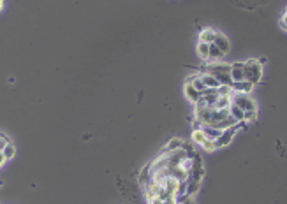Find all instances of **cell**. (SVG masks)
Returning a JSON list of instances; mask_svg holds the SVG:
<instances>
[{"label":"cell","mask_w":287,"mask_h":204,"mask_svg":"<svg viewBox=\"0 0 287 204\" xmlns=\"http://www.w3.org/2000/svg\"><path fill=\"white\" fill-rule=\"evenodd\" d=\"M201 130H203L204 136H206V139H210V141H215V139L222 134V130L215 129V127H212V125H203Z\"/></svg>","instance_id":"cell-12"},{"label":"cell","mask_w":287,"mask_h":204,"mask_svg":"<svg viewBox=\"0 0 287 204\" xmlns=\"http://www.w3.org/2000/svg\"><path fill=\"white\" fill-rule=\"evenodd\" d=\"M213 44L215 46H219V48H221V51L224 55H227L229 53V49H231V42H229V37L227 36H224V34H222V32H219V34H217V37H215V42H213Z\"/></svg>","instance_id":"cell-7"},{"label":"cell","mask_w":287,"mask_h":204,"mask_svg":"<svg viewBox=\"0 0 287 204\" xmlns=\"http://www.w3.org/2000/svg\"><path fill=\"white\" fill-rule=\"evenodd\" d=\"M231 102L234 106H238L243 113L247 111H257V104L256 101L248 95V93H240V92H233L231 93Z\"/></svg>","instance_id":"cell-2"},{"label":"cell","mask_w":287,"mask_h":204,"mask_svg":"<svg viewBox=\"0 0 287 204\" xmlns=\"http://www.w3.org/2000/svg\"><path fill=\"white\" fill-rule=\"evenodd\" d=\"M187 83H190L192 86H194L196 90H199L201 93H204L206 92V86H204V83L201 81V78H199V74H194V76H190L189 80H187Z\"/></svg>","instance_id":"cell-15"},{"label":"cell","mask_w":287,"mask_h":204,"mask_svg":"<svg viewBox=\"0 0 287 204\" xmlns=\"http://www.w3.org/2000/svg\"><path fill=\"white\" fill-rule=\"evenodd\" d=\"M229 113H231V116H233L234 120L238 122V123H243V115H245V113H243L238 106H234L233 102H231V106H229Z\"/></svg>","instance_id":"cell-19"},{"label":"cell","mask_w":287,"mask_h":204,"mask_svg":"<svg viewBox=\"0 0 287 204\" xmlns=\"http://www.w3.org/2000/svg\"><path fill=\"white\" fill-rule=\"evenodd\" d=\"M280 25H282V27L287 30V14H284V16H282V20H280Z\"/></svg>","instance_id":"cell-27"},{"label":"cell","mask_w":287,"mask_h":204,"mask_svg":"<svg viewBox=\"0 0 287 204\" xmlns=\"http://www.w3.org/2000/svg\"><path fill=\"white\" fill-rule=\"evenodd\" d=\"M146 201H148V204H164V199H160V197H157V195H154V197H146Z\"/></svg>","instance_id":"cell-24"},{"label":"cell","mask_w":287,"mask_h":204,"mask_svg":"<svg viewBox=\"0 0 287 204\" xmlns=\"http://www.w3.org/2000/svg\"><path fill=\"white\" fill-rule=\"evenodd\" d=\"M233 92H240V93H250L252 90H254V84L250 83V81L247 80H243L240 81V83H233Z\"/></svg>","instance_id":"cell-10"},{"label":"cell","mask_w":287,"mask_h":204,"mask_svg":"<svg viewBox=\"0 0 287 204\" xmlns=\"http://www.w3.org/2000/svg\"><path fill=\"white\" fill-rule=\"evenodd\" d=\"M4 9V0H0V11Z\"/></svg>","instance_id":"cell-28"},{"label":"cell","mask_w":287,"mask_h":204,"mask_svg":"<svg viewBox=\"0 0 287 204\" xmlns=\"http://www.w3.org/2000/svg\"><path fill=\"white\" fill-rule=\"evenodd\" d=\"M185 97H187V101H190L192 104H196L199 99L203 97V93L199 92V90H196L192 84L187 83V81H185Z\"/></svg>","instance_id":"cell-8"},{"label":"cell","mask_w":287,"mask_h":204,"mask_svg":"<svg viewBox=\"0 0 287 204\" xmlns=\"http://www.w3.org/2000/svg\"><path fill=\"white\" fill-rule=\"evenodd\" d=\"M217 34H219V32L213 30V28H204V30H201V34H199V42L212 44V42H215Z\"/></svg>","instance_id":"cell-9"},{"label":"cell","mask_w":287,"mask_h":204,"mask_svg":"<svg viewBox=\"0 0 287 204\" xmlns=\"http://www.w3.org/2000/svg\"><path fill=\"white\" fill-rule=\"evenodd\" d=\"M199 188H201V182L199 180H194V178H187V188H185V194L187 195H194L199 192Z\"/></svg>","instance_id":"cell-11"},{"label":"cell","mask_w":287,"mask_h":204,"mask_svg":"<svg viewBox=\"0 0 287 204\" xmlns=\"http://www.w3.org/2000/svg\"><path fill=\"white\" fill-rule=\"evenodd\" d=\"M4 157L7 160H11V159H14V155H16V148H14V144L13 143H9V144H7V146L4 148Z\"/></svg>","instance_id":"cell-21"},{"label":"cell","mask_w":287,"mask_h":204,"mask_svg":"<svg viewBox=\"0 0 287 204\" xmlns=\"http://www.w3.org/2000/svg\"><path fill=\"white\" fill-rule=\"evenodd\" d=\"M5 162H7V159L4 157V151H0V167H4Z\"/></svg>","instance_id":"cell-26"},{"label":"cell","mask_w":287,"mask_h":204,"mask_svg":"<svg viewBox=\"0 0 287 204\" xmlns=\"http://www.w3.org/2000/svg\"><path fill=\"white\" fill-rule=\"evenodd\" d=\"M198 57L201 58L203 62H208V57H210V44L199 42L198 41Z\"/></svg>","instance_id":"cell-16"},{"label":"cell","mask_w":287,"mask_h":204,"mask_svg":"<svg viewBox=\"0 0 287 204\" xmlns=\"http://www.w3.org/2000/svg\"><path fill=\"white\" fill-rule=\"evenodd\" d=\"M175 199H177V204H198V203H196V197H194V195L183 194V195H177Z\"/></svg>","instance_id":"cell-20"},{"label":"cell","mask_w":287,"mask_h":204,"mask_svg":"<svg viewBox=\"0 0 287 204\" xmlns=\"http://www.w3.org/2000/svg\"><path fill=\"white\" fill-rule=\"evenodd\" d=\"M231 80L233 83H240L245 80V62L231 63Z\"/></svg>","instance_id":"cell-4"},{"label":"cell","mask_w":287,"mask_h":204,"mask_svg":"<svg viewBox=\"0 0 287 204\" xmlns=\"http://www.w3.org/2000/svg\"><path fill=\"white\" fill-rule=\"evenodd\" d=\"M199 78H201V81L204 83V86H206V88L219 90L222 86V84L219 83V80H217V78L212 74V72H201V74H199Z\"/></svg>","instance_id":"cell-6"},{"label":"cell","mask_w":287,"mask_h":204,"mask_svg":"<svg viewBox=\"0 0 287 204\" xmlns=\"http://www.w3.org/2000/svg\"><path fill=\"white\" fill-rule=\"evenodd\" d=\"M212 74H231V63L225 62H208V71Z\"/></svg>","instance_id":"cell-5"},{"label":"cell","mask_w":287,"mask_h":204,"mask_svg":"<svg viewBox=\"0 0 287 204\" xmlns=\"http://www.w3.org/2000/svg\"><path fill=\"white\" fill-rule=\"evenodd\" d=\"M9 138H7V136H4V134H0V151L4 150L5 146H7V144H9Z\"/></svg>","instance_id":"cell-23"},{"label":"cell","mask_w":287,"mask_h":204,"mask_svg":"<svg viewBox=\"0 0 287 204\" xmlns=\"http://www.w3.org/2000/svg\"><path fill=\"white\" fill-rule=\"evenodd\" d=\"M245 125H247V123H238V125H234V127H229V129L222 130L221 136H219V138L213 141V143H215V150L231 144V143H233V139H234V136H236V132H238L242 127H245Z\"/></svg>","instance_id":"cell-3"},{"label":"cell","mask_w":287,"mask_h":204,"mask_svg":"<svg viewBox=\"0 0 287 204\" xmlns=\"http://www.w3.org/2000/svg\"><path fill=\"white\" fill-rule=\"evenodd\" d=\"M190 141L198 144V146H203L204 141H206V136L201 129H192V134H190Z\"/></svg>","instance_id":"cell-13"},{"label":"cell","mask_w":287,"mask_h":204,"mask_svg":"<svg viewBox=\"0 0 287 204\" xmlns=\"http://www.w3.org/2000/svg\"><path fill=\"white\" fill-rule=\"evenodd\" d=\"M181 144H183V139L181 138H173L168 141V144H166V148H164V151H175V150H180Z\"/></svg>","instance_id":"cell-18"},{"label":"cell","mask_w":287,"mask_h":204,"mask_svg":"<svg viewBox=\"0 0 287 204\" xmlns=\"http://www.w3.org/2000/svg\"><path fill=\"white\" fill-rule=\"evenodd\" d=\"M231 106V95H219L213 109H229Z\"/></svg>","instance_id":"cell-17"},{"label":"cell","mask_w":287,"mask_h":204,"mask_svg":"<svg viewBox=\"0 0 287 204\" xmlns=\"http://www.w3.org/2000/svg\"><path fill=\"white\" fill-rule=\"evenodd\" d=\"M164 204H177V199H175V195H169L164 199Z\"/></svg>","instance_id":"cell-25"},{"label":"cell","mask_w":287,"mask_h":204,"mask_svg":"<svg viewBox=\"0 0 287 204\" xmlns=\"http://www.w3.org/2000/svg\"><path fill=\"white\" fill-rule=\"evenodd\" d=\"M224 57H225V55L221 51V48H219V46H215L212 42V44H210V57H208V62H219V60H222Z\"/></svg>","instance_id":"cell-14"},{"label":"cell","mask_w":287,"mask_h":204,"mask_svg":"<svg viewBox=\"0 0 287 204\" xmlns=\"http://www.w3.org/2000/svg\"><path fill=\"white\" fill-rule=\"evenodd\" d=\"M201 148H203V150H206V151H215V143L210 141V139H206V141H204V144Z\"/></svg>","instance_id":"cell-22"},{"label":"cell","mask_w":287,"mask_h":204,"mask_svg":"<svg viewBox=\"0 0 287 204\" xmlns=\"http://www.w3.org/2000/svg\"><path fill=\"white\" fill-rule=\"evenodd\" d=\"M263 63L261 60H256V58H250L245 62V80L250 81L254 86L261 83L263 80V74H265V69H263Z\"/></svg>","instance_id":"cell-1"},{"label":"cell","mask_w":287,"mask_h":204,"mask_svg":"<svg viewBox=\"0 0 287 204\" xmlns=\"http://www.w3.org/2000/svg\"><path fill=\"white\" fill-rule=\"evenodd\" d=\"M284 14H287V7H286V13H284Z\"/></svg>","instance_id":"cell-29"}]
</instances>
